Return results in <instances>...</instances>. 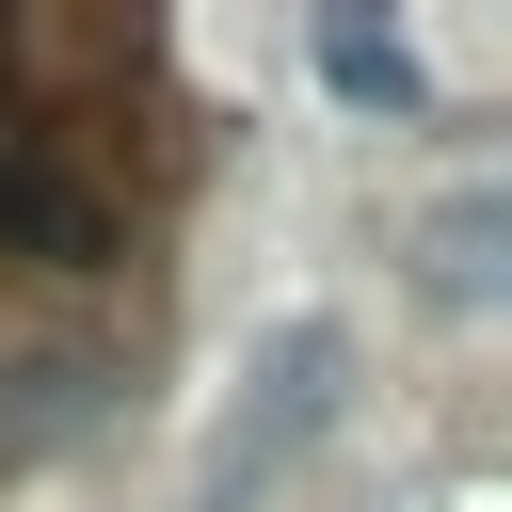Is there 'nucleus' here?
I'll list each match as a JSON object with an SVG mask.
<instances>
[{
    "label": "nucleus",
    "mask_w": 512,
    "mask_h": 512,
    "mask_svg": "<svg viewBox=\"0 0 512 512\" xmlns=\"http://www.w3.org/2000/svg\"><path fill=\"white\" fill-rule=\"evenodd\" d=\"M336 368H352L336 320H288L272 352H240V400H224V432H208V496H240L256 464H288V448L336 416Z\"/></svg>",
    "instance_id": "nucleus-1"
},
{
    "label": "nucleus",
    "mask_w": 512,
    "mask_h": 512,
    "mask_svg": "<svg viewBox=\"0 0 512 512\" xmlns=\"http://www.w3.org/2000/svg\"><path fill=\"white\" fill-rule=\"evenodd\" d=\"M0 256H32V272H112V208H96V176L48 160V144H0Z\"/></svg>",
    "instance_id": "nucleus-2"
},
{
    "label": "nucleus",
    "mask_w": 512,
    "mask_h": 512,
    "mask_svg": "<svg viewBox=\"0 0 512 512\" xmlns=\"http://www.w3.org/2000/svg\"><path fill=\"white\" fill-rule=\"evenodd\" d=\"M320 80H336L352 112H416V64H400L384 16H320Z\"/></svg>",
    "instance_id": "nucleus-3"
}]
</instances>
